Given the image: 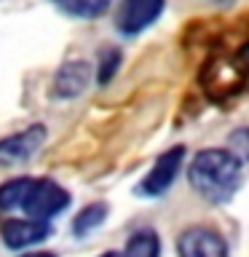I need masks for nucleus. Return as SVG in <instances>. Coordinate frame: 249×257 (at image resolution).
Here are the masks:
<instances>
[{
    "mask_svg": "<svg viewBox=\"0 0 249 257\" xmlns=\"http://www.w3.org/2000/svg\"><path fill=\"white\" fill-rule=\"evenodd\" d=\"M99 257H120L118 252H104V254H99Z\"/></svg>",
    "mask_w": 249,
    "mask_h": 257,
    "instance_id": "17",
    "label": "nucleus"
},
{
    "mask_svg": "<svg viewBox=\"0 0 249 257\" xmlns=\"http://www.w3.org/2000/svg\"><path fill=\"white\" fill-rule=\"evenodd\" d=\"M22 257H56L54 252H24Z\"/></svg>",
    "mask_w": 249,
    "mask_h": 257,
    "instance_id": "16",
    "label": "nucleus"
},
{
    "mask_svg": "<svg viewBox=\"0 0 249 257\" xmlns=\"http://www.w3.org/2000/svg\"><path fill=\"white\" fill-rule=\"evenodd\" d=\"M120 257H161V238L156 230H137L126 241Z\"/></svg>",
    "mask_w": 249,
    "mask_h": 257,
    "instance_id": "10",
    "label": "nucleus"
},
{
    "mask_svg": "<svg viewBox=\"0 0 249 257\" xmlns=\"http://www.w3.org/2000/svg\"><path fill=\"white\" fill-rule=\"evenodd\" d=\"M70 206V193L56 185L54 180H32L27 198L22 204V212L35 220H51Z\"/></svg>",
    "mask_w": 249,
    "mask_h": 257,
    "instance_id": "2",
    "label": "nucleus"
},
{
    "mask_svg": "<svg viewBox=\"0 0 249 257\" xmlns=\"http://www.w3.org/2000/svg\"><path fill=\"white\" fill-rule=\"evenodd\" d=\"M88 80H91V67H88V62L75 59V62L62 64L59 72H56V78H54V96H59V99H72V96L86 91Z\"/></svg>",
    "mask_w": 249,
    "mask_h": 257,
    "instance_id": "8",
    "label": "nucleus"
},
{
    "mask_svg": "<svg viewBox=\"0 0 249 257\" xmlns=\"http://www.w3.org/2000/svg\"><path fill=\"white\" fill-rule=\"evenodd\" d=\"M185 164V148L182 145H177L172 150H164L161 156L156 158V164L148 174H145V180L137 185V193L145 198H158L164 196V193L174 185L177 174H180V169Z\"/></svg>",
    "mask_w": 249,
    "mask_h": 257,
    "instance_id": "3",
    "label": "nucleus"
},
{
    "mask_svg": "<svg viewBox=\"0 0 249 257\" xmlns=\"http://www.w3.org/2000/svg\"><path fill=\"white\" fill-rule=\"evenodd\" d=\"M238 59H241V62H244L246 67H249V43H246V46H241V51H238Z\"/></svg>",
    "mask_w": 249,
    "mask_h": 257,
    "instance_id": "15",
    "label": "nucleus"
},
{
    "mask_svg": "<svg viewBox=\"0 0 249 257\" xmlns=\"http://www.w3.org/2000/svg\"><path fill=\"white\" fill-rule=\"evenodd\" d=\"M241 161L228 148H206L193 156L188 166V182L209 204H228L241 188Z\"/></svg>",
    "mask_w": 249,
    "mask_h": 257,
    "instance_id": "1",
    "label": "nucleus"
},
{
    "mask_svg": "<svg viewBox=\"0 0 249 257\" xmlns=\"http://www.w3.org/2000/svg\"><path fill=\"white\" fill-rule=\"evenodd\" d=\"M228 150H233L241 161H249V126H241L228 134Z\"/></svg>",
    "mask_w": 249,
    "mask_h": 257,
    "instance_id": "14",
    "label": "nucleus"
},
{
    "mask_svg": "<svg viewBox=\"0 0 249 257\" xmlns=\"http://www.w3.org/2000/svg\"><path fill=\"white\" fill-rule=\"evenodd\" d=\"M104 220H107V204H88L75 214V220H72V233H75V236H86V233H91L94 228H99Z\"/></svg>",
    "mask_w": 249,
    "mask_h": 257,
    "instance_id": "12",
    "label": "nucleus"
},
{
    "mask_svg": "<svg viewBox=\"0 0 249 257\" xmlns=\"http://www.w3.org/2000/svg\"><path fill=\"white\" fill-rule=\"evenodd\" d=\"M32 180L30 177H16V180H8L0 185V209L3 212H14V209H22L24 198H27Z\"/></svg>",
    "mask_w": 249,
    "mask_h": 257,
    "instance_id": "11",
    "label": "nucleus"
},
{
    "mask_svg": "<svg viewBox=\"0 0 249 257\" xmlns=\"http://www.w3.org/2000/svg\"><path fill=\"white\" fill-rule=\"evenodd\" d=\"M166 0H120L115 14V27L123 35H140L164 14Z\"/></svg>",
    "mask_w": 249,
    "mask_h": 257,
    "instance_id": "6",
    "label": "nucleus"
},
{
    "mask_svg": "<svg viewBox=\"0 0 249 257\" xmlns=\"http://www.w3.org/2000/svg\"><path fill=\"white\" fill-rule=\"evenodd\" d=\"M0 236L8 249H30L51 236V225H48V220H35V217L8 220L0 228Z\"/></svg>",
    "mask_w": 249,
    "mask_h": 257,
    "instance_id": "7",
    "label": "nucleus"
},
{
    "mask_svg": "<svg viewBox=\"0 0 249 257\" xmlns=\"http://www.w3.org/2000/svg\"><path fill=\"white\" fill-rule=\"evenodd\" d=\"M62 14L75 16V19H99L102 14H107L112 0H51Z\"/></svg>",
    "mask_w": 249,
    "mask_h": 257,
    "instance_id": "9",
    "label": "nucleus"
},
{
    "mask_svg": "<svg viewBox=\"0 0 249 257\" xmlns=\"http://www.w3.org/2000/svg\"><path fill=\"white\" fill-rule=\"evenodd\" d=\"M217 3H230V0H217Z\"/></svg>",
    "mask_w": 249,
    "mask_h": 257,
    "instance_id": "18",
    "label": "nucleus"
},
{
    "mask_svg": "<svg viewBox=\"0 0 249 257\" xmlns=\"http://www.w3.org/2000/svg\"><path fill=\"white\" fill-rule=\"evenodd\" d=\"M118 67H120V51L118 48H104L99 56V75H96L99 83H110L112 75L118 72Z\"/></svg>",
    "mask_w": 249,
    "mask_h": 257,
    "instance_id": "13",
    "label": "nucleus"
},
{
    "mask_svg": "<svg viewBox=\"0 0 249 257\" xmlns=\"http://www.w3.org/2000/svg\"><path fill=\"white\" fill-rule=\"evenodd\" d=\"M177 257H230V252L220 230L193 225L177 238Z\"/></svg>",
    "mask_w": 249,
    "mask_h": 257,
    "instance_id": "4",
    "label": "nucleus"
},
{
    "mask_svg": "<svg viewBox=\"0 0 249 257\" xmlns=\"http://www.w3.org/2000/svg\"><path fill=\"white\" fill-rule=\"evenodd\" d=\"M46 126L43 123H35L30 128H24L19 134H11L6 140H0V164L3 166H22L27 164L30 158L38 156V150L43 148L46 142Z\"/></svg>",
    "mask_w": 249,
    "mask_h": 257,
    "instance_id": "5",
    "label": "nucleus"
}]
</instances>
